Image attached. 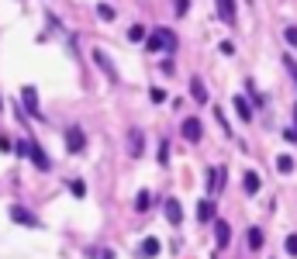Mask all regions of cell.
Listing matches in <instances>:
<instances>
[{"mask_svg":"<svg viewBox=\"0 0 297 259\" xmlns=\"http://www.w3.org/2000/svg\"><path fill=\"white\" fill-rule=\"evenodd\" d=\"M145 49L148 52H176V35L169 28H156V31H148Z\"/></svg>","mask_w":297,"mask_h":259,"instance_id":"1","label":"cell"},{"mask_svg":"<svg viewBox=\"0 0 297 259\" xmlns=\"http://www.w3.org/2000/svg\"><path fill=\"white\" fill-rule=\"evenodd\" d=\"M24 156H31V163L38 166L42 173H49V169H52V159L45 156V149H42V145H31V142H28V145H24Z\"/></svg>","mask_w":297,"mask_h":259,"instance_id":"2","label":"cell"},{"mask_svg":"<svg viewBox=\"0 0 297 259\" xmlns=\"http://www.w3.org/2000/svg\"><path fill=\"white\" fill-rule=\"evenodd\" d=\"M11 221H18V225H24V228H38V218H35L28 207H21V204H11Z\"/></svg>","mask_w":297,"mask_h":259,"instance_id":"3","label":"cell"},{"mask_svg":"<svg viewBox=\"0 0 297 259\" xmlns=\"http://www.w3.org/2000/svg\"><path fill=\"white\" fill-rule=\"evenodd\" d=\"M21 100H24V111L31 118H42V104H38V90L35 87H24L21 90Z\"/></svg>","mask_w":297,"mask_h":259,"instance_id":"4","label":"cell"},{"mask_svg":"<svg viewBox=\"0 0 297 259\" xmlns=\"http://www.w3.org/2000/svg\"><path fill=\"white\" fill-rule=\"evenodd\" d=\"M142 152H145V135H142V128H131L128 131V156L142 159Z\"/></svg>","mask_w":297,"mask_h":259,"instance_id":"5","label":"cell"},{"mask_svg":"<svg viewBox=\"0 0 297 259\" xmlns=\"http://www.w3.org/2000/svg\"><path fill=\"white\" fill-rule=\"evenodd\" d=\"M83 145H87L83 128H69V131H66V149H69V152H83Z\"/></svg>","mask_w":297,"mask_h":259,"instance_id":"6","label":"cell"},{"mask_svg":"<svg viewBox=\"0 0 297 259\" xmlns=\"http://www.w3.org/2000/svg\"><path fill=\"white\" fill-rule=\"evenodd\" d=\"M180 135L187 138V142H201V135H204V125H201L197 118H187V121H183V128H180Z\"/></svg>","mask_w":297,"mask_h":259,"instance_id":"7","label":"cell"},{"mask_svg":"<svg viewBox=\"0 0 297 259\" xmlns=\"http://www.w3.org/2000/svg\"><path fill=\"white\" fill-rule=\"evenodd\" d=\"M228 239H232V225H228V221H214V242H218V249H228Z\"/></svg>","mask_w":297,"mask_h":259,"instance_id":"8","label":"cell"},{"mask_svg":"<svg viewBox=\"0 0 297 259\" xmlns=\"http://www.w3.org/2000/svg\"><path fill=\"white\" fill-rule=\"evenodd\" d=\"M207 190H211V197H218L225 190V169H211L207 173Z\"/></svg>","mask_w":297,"mask_h":259,"instance_id":"9","label":"cell"},{"mask_svg":"<svg viewBox=\"0 0 297 259\" xmlns=\"http://www.w3.org/2000/svg\"><path fill=\"white\" fill-rule=\"evenodd\" d=\"M93 62H97V66H100V69L107 73V80H118V76H121V73L114 69V62H111V59H107V56H104L100 49H93Z\"/></svg>","mask_w":297,"mask_h":259,"instance_id":"10","label":"cell"},{"mask_svg":"<svg viewBox=\"0 0 297 259\" xmlns=\"http://www.w3.org/2000/svg\"><path fill=\"white\" fill-rule=\"evenodd\" d=\"M218 4V18L225 24H235V0H214Z\"/></svg>","mask_w":297,"mask_h":259,"instance_id":"11","label":"cell"},{"mask_svg":"<svg viewBox=\"0 0 297 259\" xmlns=\"http://www.w3.org/2000/svg\"><path fill=\"white\" fill-rule=\"evenodd\" d=\"M166 221H169V225H180V221H183V207H180L176 197L166 201Z\"/></svg>","mask_w":297,"mask_h":259,"instance_id":"12","label":"cell"},{"mask_svg":"<svg viewBox=\"0 0 297 259\" xmlns=\"http://www.w3.org/2000/svg\"><path fill=\"white\" fill-rule=\"evenodd\" d=\"M242 183H245V194L252 197V194H259V187H263V180H259V173L256 169H249L245 176H242Z\"/></svg>","mask_w":297,"mask_h":259,"instance_id":"13","label":"cell"},{"mask_svg":"<svg viewBox=\"0 0 297 259\" xmlns=\"http://www.w3.org/2000/svg\"><path fill=\"white\" fill-rule=\"evenodd\" d=\"M190 97L197 104H207V87L201 83V76H190Z\"/></svg>","mask_w":297,"mask_h":259,"instance_id":"14","label":"cell"},{"mask_svg":"<svg viewBox=\"0 0 297 259\" xmlns=\"http://www.w3.org/2000/svg\"><path fill=\"white\" fill-rule=\"evenodd\" d=\"M232 104H235V114H239L242 121H252V104H249L245 97H235Z\"/></svg>","mask_w":297,"mask_h":259,"instance_id":"15","label":"cell"},{"mask_svg":"<svg viewBox=\"0 0 297 259\" xmlns=\"http://www.w3.org/2000/svg\"><path fill=\"white\" fill-rule=\"evenodd\" d=\"M197 218H201V225L204 221H214V201H201L197 204Z\"/></svg>","mask_w":297,"mask_h":259,"instance_id":"16","label":"cell"},{"mask_svg":"<svg viewBox=\"0 0 297 259\" xmlns=\"http://www.w3.org/2000/svg\"><path fill=\"white\" fill-rule=\"evenodd\" d=\"M142 256H148V259H152V256H159V239H152V235H148L145 242H142V249H138Z\"/></svg>","mask_w":297,"mask_h":259,"instance_id":"17","label":"cell"},{"mask_svg":"<svg viewBox=\"0 0 297 259\" xmlns=\"http://www.w3.org/2000/svg\"><path fill=\"white\" fill-rule=\"evenodd\" d=\"M277 169L287 176V173H294V156H277Z\"/></svg>","mask_w":297,"mask_h":259,"instance_id":"18","label":"cell"},{"mask_svg":"<svg viewBox=\"0 0 297 259\" xmlns=\"http://www.w3.org/2000/svg\"><path fill=\"white\" fill-rule=\"evenodd\" d=\"M249 249H252V252L263 249V232H259V228H249Z\"/></svg>","mask_w":297,"mask_h":259,"instance_id":"19","label":"cell"},{"mask_svg":"<svg viewBox=\"0 0 297 259\" xmlns=\"http://www.w3.org/2000/svg\"><path fill=\"white\" fill-rule=\"evenodd\" d=\"M135 207H138V211H148V207H152V194H148V190H142V194L135 197Z\"/></svg>","mask_w":297,"mask_h":259,"instance_id":"20","label":"cell"},{"mask_svg":"<svg viewBox=\"0 0 297 259\" xmlns=\"http://www.w3.org/2000/svg\"><path fill=\"white\" fill-rule=\"evenodd\" d=\"M97 18H100V21H114V7H107V4H97Z\"/></svg>","mask_w":297,"mask_h":259,"instance_id":"21","label":"cell"},{"mask_svg":"<svg viewBox=\"0 0 297 259\" xmlns=\"http://www.w3.org/2000/svg\"><path fill=\"white\" fill-rule=\"evenodd\" d=\"M283 38L290 42V49H297V24H287L283 28Z\"/></svg>","mask_w":297,"mask_h":259,"instance_id":"22","label":"cell"},{"mask_svg":"<svg viewBox=\"0 0 297 259\" xmlns=\"http://www.w3.org/2000/svg\"><path fill=\"white\" fill-rule=\"evenodd\" d=\"M69 190H73V197H83V194H87V183H83V180H73Z\"/></svg>","mask_w":297,"mask_h":259,"instance_id":"23","label":"cell"},{"mask_svg":"<svg viewBox=\"0 0 297 259\" xmlns=\"http://www.w3.org/2000/svg\"><path fill=\"white\" fill-rule=\"evenodd\" d=\"M283 66H287V73H290L294 83H297V59H294V56H283Z\"/></svg>","mask_w":297,"mask_h":259,"instance_id":"24","label":"cell"},{"mask_svg":"<svg viewBox=\"0 0 297 259\" xmlns=\"http://www.w3.org/2000/svg\"><path fill=\"white\" fill-rule=\"evenodd\" d=\"M159 163H163V166L169 163V145H166V142H159Z\"/></svg>","mask_w":297,"mask_h":259,"instance_id":"25","label":"cell"},{"mask_svg":"<svg viewBox=\"0 0 297 259\" xmlns=\"http://www.w3.org/2000/svg\"><path fill=\"white\" fill-rule=\"evenodd\" d=\"M173 7H176V14H187L190 11V0H173Z\"/></svg>","mask_w":297,"mask_h":259,"instance_id":"26","label":"cell"},{"mask_svg":"<svg viewBox=\"0 0 297 259\" xmlns=\"http://www.w3.org/2000/svg\"><path fill=\"white\" fill-rule=\"evenodd\" d=\"M283 245H287V252H290V256H297V235H287V242H283Z\"/></svg>","mask_w":297,"mask_h":259,"instance_id":"27","label":"cell"},{"mask_svg":"<svg viewBox=\"0 0 297 259\" xmlns=\"http://www.w3.org/2000/svg\"><path fill=\"white\" fill-rule=\"evenodd\" d=\"M128 38H135V42H138V38H145V28H142V24H135V28L128 31Z\"/></svg>","mask_w":297,"mask_h":259,"instance_id":"28","label":"cell"},{"mask_svg":"<svg viewBox=\"0 0 297 259\" xmlns=\"http://www.w3.org/2000/svg\"><path fill=\"white\" fill-rule=\"evenodd\" d=\"M148 97H152V100H166V90H159V87H152V90H148Z\"/></svg>","mask_w":297,"mask_h":259,"instance_id":"29","label":"cell"},{"mask_svg":"<svg viewBox=\"0 0 297 259\" xmlns=\"http://www.w3.org/2000/svg\"><path fill=\"white\" fill-rule=\"evenodd\" d=\"M0 107H4V104H0Z\"/></svg>","mask_w":297,"mask_h":259,"instance_id":"30","label":"cell"}]
</instances>
